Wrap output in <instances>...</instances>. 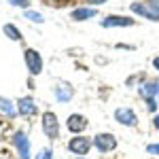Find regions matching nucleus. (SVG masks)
Returning a JSON list of instances; mask_svg holds the SVG:
<instances>
[{
	"label": "nucleus",
	"instance_id": "412c9836",
	"mask_svg": "<svg viewBox=\"0 0 159 159\" xmlns=\"http://www.w3.org/2000/svg\"><path fill=\"white\" fill-rule=\"evenodd\" d=\"M153 66H155V70H159V55L155 57V60H153Z\"/></svg>",
	"mask_w": 159,
	"mask_h": 159
},
{
	"label": "nucleus",
	"instance_id": "ddd939ff",
	"mask_svg": "<svg viewBox=\"0 0 159 159\" xmlns=\"http://www.w3.org/2000/svg\"><path fill=\"white\" fill-rule=\"evenodd\" d=\"M2 30H4V34L11 38V40H21V32H19V28H15L13 24H7Z\"/></svg>",
	"mask_w": 159,
	"mask_h": 159
},
{
	"label": "nucleus",
	"instance_id": "a211bd4d",
	"mask_svg": "<svg viewBox=\"0 0 159 159\" xmlns=\"http://www.w3.org/2000/svg\"><path fill=\"white\" fill-rule=\"evenodd\" d=\"M53 157V153H51V148H43L40 153L36 155V159H51Z\"/></svg>",
	"mask_w": 159,
	"mask_h": 159
},
{
	"label": "nucleus",
	"instance_id": "7ed1b4c3",
	"mask_svg": "<svg viewBox=\"0 0 159 159\" xmlns=\"http://www.w3.org/2000/svg\"><path fill=\"white\" fill-rule=\"evenodd\" d=\"M93 144L98 147V151L108 153V151H115V148H117V138L112 134H98L93 138Z\"/></svg>",
	"mask_w": 159,
	"mask_h": 159
},
{
	"label": "nucleus",
	"instance_id": "0eeeda50",
	"mask_svg": "<svg viewBox=\"0 0 159 159\" xmlns=\"http://www.w3.org/2000/svg\"><path fill=\"white\" fill-rule=\"evenodd\" d=\"M115 119L119 123H123V125H127V127H132V125H136V112L129 108H117L115 110Z\"/></svg>",
	"mask_w": 159,
	"mask_h": 159
},
{
	"label": "nucleus",
	"instance_id": "f257e3e1",
	"mask_svg": "<svg viewBox=\"0 0 159 159\" xmlns=\"http://www.w3.org/2000/svg\"><path fill=\"white\" fill-rule=\"evenodd\" d=\"M24 57H25V66H28L30 74H40V70H43V57H40V53L36 49H25Z\"/></svg>",
	"mask_w": 159,
	"mask_h": 159
},
{
	"label": "nucleus",
	"instance_id": "5701e85b",
	"mask_svg": "<svg viewBox=\"0 0 159 159\" xmlns=\"http://www.w3.org/2000/svg\"><path fill=\"white\" fill-rule=\"evenodd\" d=\"M89 2H93V4H102L104 0H89Z\"/></svg>",
	"mask_w": 159,
	"mask_h": 159
},
{
	"label": "nucleus",
	"instance_id": "6e6552de",
	"mask_svg": "<svg viewBox=\"0 0 159 159\" xmlns=\"http://www.w3.org/2000/svg\"><path fill=\"white\" fill-rule=\"evenodd\" d=\"M66 125H68V129H70V132L79 134V132H83V129L87 127V119L83 117V115H70Z\"/></svg>",
	"mask_w": 159,
	"mask_h": 159
},
{
	"label": "nucleus",
	"instance_id": "4468645a",
	"mask_svg": "<svg viewBox=\"0 0 159 159\" xmlns=\"http://www.w3.org/2000/svg\"><path fill=\"white\" fill-rule=\"evenodd\" d=\"M0 110H2L4 115H9V117H15V112H17V108H15L7 98H0Z\"/></svg>",
	"mask_w": 159,
	"mask_h": 159
},
{
	"label": "nucleus",
	"instance_id": "f8f14e48",
	"mask_svg": "<svg viewBox=\"0 0 159 159\" xmlns=\"http://www.w3.org/2000/svg\"><path fill=\"white\" fill-rule=\"evenodd\" d=\"M140 93L144 96V98H155V93H159V83H155V81H148L144 87H140Z\"/></svg>",
	"mask_w": 159,
	"mask_h": 159
},
{
	"label": "nucleus",
	"instance_id": "f3484780",
	"mask_svg": "<svg viewBox=\"0 0 159 159\" xmlns=\"http://www.w3.org/2000/svg\"><path fill=\"white\" fill-rule=\"evenodd\" d=\"M55 93H57V98H60L61 102H64V100H70V98H72V89H68V91H66V89L57 87V89H55Z\"/></svg>",
	"mask_w": 159,
	"mask_h": 159
},
{
	"label": "nucleus",
	"instance_id": "dca6fc26",
	"mask_svg": "<svg viewBox=\"0 0 159 159\" xmlns=\"http://www.w3.org/2000/svg\"><path fill=\"white\" fill-rule=\"evenodd\" d=\"M25 19H30V21H36V24H43L45 19H43V15L36 11H25Z\"/></svg>",
	"mask_w": 159,
	"mask_h": 159
},
{
	"label": "nucleus",
	"instance_id": "4be33fe9",
	"mask_svg": "<svg viewBox=\"0 0 159 159\" xmlns=\"http://www.w3.org/2000/svg\"><path fill=\"white\" fill-rule=\"evenodd\" d=\"M153 123H155V127H157V129H159V115H157V117H155V121H153Z\"/></svg>",
	"mask_w": 159,
	"mask_h": 159
},
{
	"label": "nucleus",
	"instance_id": "f03ea898",
	"mask_svg": "<svg viewBox=\"0 0 159 159\" xmlns=\"http://www.w3.org/2000/svg\"><path fill=\"white\" fill-rule=\"evenodd\" d=\"M43 132L47 134V138H57L60 134V123H57V117L55 112H45L43 115Z\"/></svg>",
	"mask_w": 159,
	"mask_h": 159
},
{
	"label": "nucleus",
	"instance_id": "20e7f679",
	"mask_svg": "<svg viewBox=\"0 0 159 159\" xmlns=\"http://www.w3.org/2000/svg\"><path fill=\"white\" fill-rule=\"evenodd\" d=\"M68 148H70V153H74V155H87L89 148H91V140L89 138H83V136H76V138H72L68 142Z\"/></svg>",
	"mask_w": 159,
	"mask_h": 159
},
{
	"label": "nucleus",
	"instance_id": "9d476101",
	"mask_svg": "<svg viewBox=\"0 0 159 159\" xmlns=\"http://www.w3.org/2000/svg\"><path fill=\"white\" fill-rule=\"evenodd\" d=\"M96 9H91V7H83V9H74L70 13V19L74 21H83V19H89V17H96Z\"/></svg>",
	"mask_w": 159,
	"mask_h": 159
},
{
	"label": "nucleus",
	"instance_id": "9b49d317",
	"mask_svg": "<svg viewBox=\"0 0 159 159\" xmlns=\"http://www.w3.org/2000/svg\"><path fill=\"white\" fill-rule=\"evenodd\" d=\"M132 11L138 13V15H142V17H147V19H151V21H155V17H153L151 9L147 7V2H134V4H132Z\"/></svg>",
	"mask_w": 159,
	"mask_h": 159
},
{
	"label": "nucleus",
	"instance_id": "1a4fd4ad",
	"mask_svg": "<svg viewBox=\"0 0 159 159\" xmlns=\"http://www.w3.org/2000/svg\"><path fill=\"white\" fill-rule=\"evenodd\" d=\"M17 110H19V115H36L38 108L32 98H21L17 102Z\"/></svg>",
	"mask_w": 159,
	"mask_h": 159
},
{
	"label": "nucleus",
	"instance_id": "39448f33",
	"mask_svg": "<svg viewBox=\"0 0 159 159\" xmlns=\"http://www.w3.org/2000/svg\"><path fill=\"white\" fill-rule=\"evenodd\" d=\"M102 28H117V25H134L132 17H125V15H108L100 21Z\"/></svg>",
	"mask_w": 159,
	"mask_h": 159
},
{
	"label": "nucleus",
	"instance_id": "423d86ee",
	"mask_svg": "<svg viewBox=\"0 0 159 159\" xmlns=\"http://www.w3.org/2000/svg\"><path fill=\"white\" fill-rule=\"evenodd\" d=\"M13 142H15V147H17V151H19V157L21 159H30V140H28V136H25L24 132L15 134Z\"/></svg>",
	"mask_w": 159,
	"mask_h": 159
},
{
	"label": "nucleus",
	"instance_id": "2eb2a0df",
	"mask_svg": "<svg viewBox=\"0 0 159 159\" xmlns=\"http://www.w3.org/2000/svg\"><path fill=\"white\" fill-rule=\"evenodd\" d=\"M147 7L151 9V13H153V17H155V21H159V0H148Z\"/></svg>",
	"mask_w": 159,
	"mask_h": 159
},
{
	"label": "nucleus",
	"instance_id": "6ab92c4d",
	"mask_svg": "<svg viewBox=\"0 0 159 159\" xmlns=\"http://www.w3.org/2000/svg\"><path fill=\"white\" fill-rule=\"evenodd\" d=\"M9 2H11L13 7H21V9H28V4H30L28 0H9Z\"/></svg>",
	"mask_w": 159,
	"mask_h": 159
},
{
	"label": "nucleus",
	"instance_id": "aec40b11",
	"mask_svg": "<svg viewBox=\"0 0 159 159\" xmlns=\"http://www.w3.org/2000/svg\"><path fill=\"white\" fill-rule=\"evenodd\" d=\"M147 151L151 153V155H159V144H148Z\"/></svg>",
	"mask_w": 159,
	"mask_h": 159
}]
</instances>
